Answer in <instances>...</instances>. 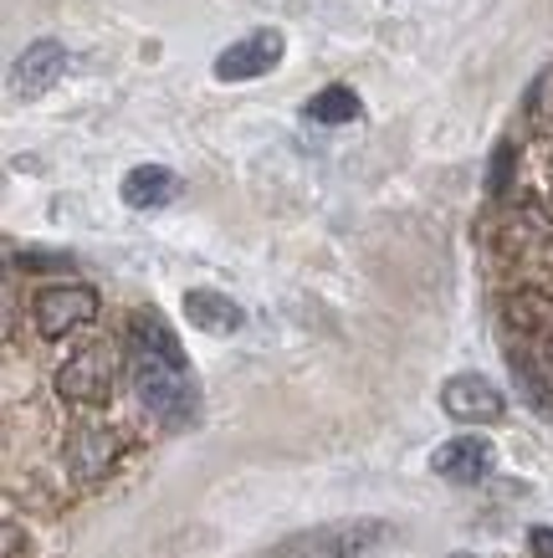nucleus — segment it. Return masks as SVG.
<instances>
[{
  "mask_svg": "<svg viewBox=\"0 0 553 558\" xmlns=\"http://www.w3.org/2000/svg\"><path fill=\"white\" fill-rule=\"evenodd\" d=\"M129 369H134V389L144 410L159 415L169 430H184L195 421V379H190L180 339L169 333V323L159 313L139 307L129 318Z\"/></svg>",
  "mask_w": 553,
  "mask_h": 558,
  "instance_id": "f257e3e1",
  "label": "nucleus"
},
{
  "mask_svg": "<svg viewBox=\"0 0 553 558\" xmlns=\"http://www.w3.org/2000/svg\"><path fill=\"white\" fill-rule=\"evenodd\" d=\"M395 527L385 518H338V523H318L308 533H292L272 548V558H364L389 538Z\"/></svg>",
  "mask_w": 553,
  "mask_h": 558,
  "instance_id": "f03ea898",
  "label": "nucleus"
},
{
  "mask_svg": "<svg viewBox=\"0 0 553 558\" xmlns=\"http://www.w3.org/2000/svg\"><path fill=\"white\" fill-rule=\"evenodd\" d=\"M113 379H118V354L108 343H87L57 369V395L72 405H108L113 400Z\"/></svg>",
  "mask_w": 553,
  "mask_h": 558,
  "instance_id": "7ed1b4c3",
  "label": "nucleus"
},
{
  "mask_svg": "<svg viewBox=\"0 0 553 558\" xmlns=\"http://www.w3.org/2000/svg\"><path fill=\"white\" fill-rule=\"evenodd\" d=\"M36 333L41 339H68L77 328L98 318V288H87V282H51V288L36 292Z\"/></svg>",
  "mask_w": 553,
  "mask_h": 558,
  "instance_id": "20e7f679",
  "label": "nucleus"
},
{
  "mask_svg": "<svg viewBox=\"0 0 553 558\" xmlns=\"http://www.w3.org/2000/svg\"><path fill=\"white\" fill-rule=\"evenodd\" d=\"M441 410L456 425H492V421H503L507 400H503V389L492 385V379H482V374H452L441 385Z\"/></svg>",
  "mask_w": 553,
  "mask_h": 558,
  "instance_id": "39448f33",
  "label": "nucleus"
},
{
  "mask_svg": "<svg viewBox=\"0 0 553 558\" xmlns=\"http://www.w3.org/2000/svg\"><path fill=\"white\" fill-rule=\"evenodd\" d=\"M282 62V32H252L241 36L236 47H226L216 57V77L220 83H252V77H262V72H272Z\"/></svg>",
  "mask_w": 553,
  "mask_h": 558,
  "instance_id": "423d86ee",
  "label": "nucleus"
},
{
  "mask_svg": "<svg viewBox=\"0 0 553 558\" xmlns=\"http://www.w3.org/2000/svg\"><path fill=\"white\" fill-rule=\"evenodd\" d=\"M492 466H497V451H492V440H482V436L441 440L436 451H431V472L446 476V482H461V487L492 476Z\"/></svg>",
  "mask_w": 553,
  "mask_h": 558,
  "instance_id": "0eeeda50",
  "label": "nucleus"
},
{
  "mask_svg": "<svg viewBox=\"0 0 553 558\" xmlns=\"http://www.w3.org/2000/svg\"><path fill=\"white\" fill-rule=\"evenodd\" d=\"M118 451H123V440L113 430H103V425H83V430H72L68 440V466L77 482H98V476L113 472Z\"/></svg>",
  "mask_w": 553,
  "mask_h": 558,
  "instance_id": "6e6552de",
  "label": "nucleus"
},
{
  "mask_svg": "<svg viewBox=\"0 0 553 558\" xmlns=\"http://www.w3.org/2000/svg\"><path fill=\"white\" fill-rule=\"evenodd\" d=\"M62 72H68V47H62V41H51V36H41V41H32V47L21 51L16 93L21 98H41L47 87H57Z\"/></svg>",
  "mask_w": 553,
  "mask_h": 558,
  "instance_id": "1a4fd4ad",
  "label": "nucleus"
},
{
  "mask_svg": "<svg viewBox=\"0 0 553 558\" xmlns=\"http://www.w3.org/2000/svg\"><path fill=\"white\" fill-rule=\"evenodd\" d=\"M184 318L195 333H211V339H231L236 328L247 323V313L216 288H190L184 292Z\"/></svg>",
  "mask_w": 553,
  "mask_h": 558,
  "instance_id": "9d476101",
  "label": "nucleus"
},
{
  "mask_svg": "<svg viewBox=\"0 0 553 558\" xmlns=\"http://www.w3.org/2000/svg\"><path fill=\"white\" fill-rule=\"evenodd\" d=\"M180 195V174L165 170V165H139V170L123 174V205L129 210H159Z\"/></svg>",
  "mask_w": 553,
  "mask_h": 558,
  "instance_id": "9b49d317",
  "label": "nucleus"
},
{
  "mask_svg": "<svg viewBox=\"0 0 553 558\" xmlns=\"http://www.w3.org/2000/svg\"><path fill=\"white\" fill-rule=\"evenodd\" d=\"M308 119L328 123V129H334V123H353V119H359V93H353V87H344V83L323 87L318 98L308 102Z\"/></svg>",
  "mask_w": 553,
  "mask_h": 558,
  "instance_id": "f8f14e48",
  "label": "nucleus"
},
{
  "mask_svg": "<svg viewBox=\"0 0 553 558\" xmlns=\"http://www.w3.org/2000/svg\"><path fill=\"white\" fill-rule=\"evenodd\" d=\"M507 313H513V323H518V328H528V333L553 328V303H549V298H538V292H518V298L507 303Z\"/></svg>",
  "mask_w": 553,
  "mask_h": 558,
  "instance_id": "ddd939ff",
  "label": "nucleus"
},
{
  "mask_svg": "<svg viewBox=\"0 0 553 558\" xmlns=\"http://www.w3.org/2000/svg\"><path fill=\"white\" fill-rule=\"evenodd\" d=\"M528 123L538 138H553V72H543L528 93Z\"/></svg>",
  "mask_w": 553,
  "mask_h": 558,
  "instance_id": "4468645a",
  "label": "nucleus"
},
{
  "mask_svg": "<svg viewBox=\"0 0 553 558\" xmlns=\"http://www.w3.org/2000/svg\"><path fill=\"white\" fill-rule=\"evenodd\" d=\"M507 174H513V138H503V144H497V154H492L486 190H492V195H503V190H507Z\"/></svg>",
  "mask_w": 553,
  "mask_h": 558,
  "instance_id": "2eb2a0df",
  "label": "nucleus"
},
{
  "mask_svg": "<svg viewBox=\"0 0 553 558\" xmlns=\"http://www.w3.org/2000/svg\"><path fill=\"white\" fill-rule=\"evenodd\" d=\"M528 548H533V558H553V527H533Z\"/></svg>",
  "mask_w": 553,
  "mask_h": 558,
  "instance_id": "dca6fc26",
  "label": "nucleus"
},
{
  "mask_svg": "<svg viewBox=\"0 0 553 558\" xmlns=\"http://www.w3.org/2000/svg\"><path fill=\"white\" fill-rule=\"evenodd\" d=\"M21 267H68V256H47V252H21Z\"/></svg>",
  "mask_w": 553,
  "mask_h": 558,
  "instance_id": "f3484780",
  "label": "nucleus"
},
{
  "mask_svg": "<svg viewBox=\"0 0 553 558\" xmlns=\"http://www.w3.org/2000/svg\"><path fill=\"white\" fill-rule=\"evenodd\" d=\"M549 359H553V343H549Z\"/></svg>",
  "mask_w": 553,
  "mask_h": 558,
  "instance_id": "a211bd4d",
  "label": "nucleus"
},
{
  "mask_svg": "<svg viewBox=\"0 0 553 558\" xmlns=\"http://www.w3.org/2000/svg\"><path fill=\"white\" fill-rule=\"evenodd\" d=\"M461 558H467V554H461Z\"/></svg>",
  "mask_w": 553,
  "mask_h": 558,
  "instance_id": "6ab92c4d",
  "label": "nucleus"
}]
</instances>
